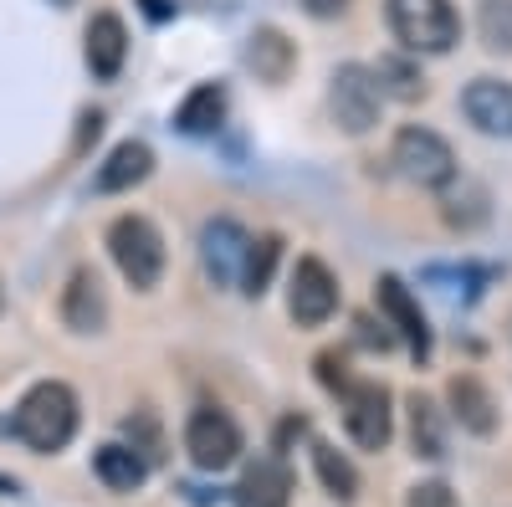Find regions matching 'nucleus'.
<instances>
[{
    "label": "nucleus",
    "mask_w": 512,
    "mask_h": 507,
    "mask_svg": "<svg viewBox=\"0 0 512 507\" xmlns=\"http://www.w3.org/2000/svg\"><path fill=\"white\" fill-rule=\"evenodd\" d=\"M144 6H149V16H169V6H159V0H144Z\"/></svg>",
    "instance_id": "nucleus-28"
},
{
    "label": "nucleus",
    "mask_w": 512,
    "mask_h": 507,
    "mask_svg": "<svg viewBox=\"0 0 512 507\" xmlns=\"http://www.w3.org/2000/svg\"><path fill=\"white\" fill-rule=\"evenodd\" d=\"M344 431L354 436V446L364 451H384L395 436V410H390V390L379 385V379H349L344 390Z\"/></svg>",
    "instance_id": "nucleus-5"
},
{
    "label": "nucleus",
    "mask_w": 512,
    "mask_h": 507,
    "mask_svg": "<svg viewBox=\"0 0 512 507\" xmlns=\"http://www.w3.org/2000/svg\"><path fill=\"white\" fill-rule=\"evenodd\" d=\"M374 287H379V313H384V323H390V328L405 338L415 359H431V323H425V313H420V303H415V292H410L395 272H384Z\"/></svg>",
    "instance_id": "nucleus-9"
},
{
    "label": "nucleus",
    "mask_w": 512,
    "mask_h": 507,
    "mask_svg": "<svg viewBox=\"0 0 512 507\" xmlns=\"http://www.w3.org/2000/svg\"><path fill=\"white\" fill-rule=\"evenodd\" d=\"M446 400H451V415L461 420V431H472V436L497 431V405H492V395L477 374H456L446 385Z\"/></svg>",
    "instance_id": "nucleus-16"
},
{
    "label": "nucleus",
    "mask_w": 512,
    "mask_h": 507,
    "mask_svg": "<svg viewBox=\"0 0 512 507\" xmlns=\"http://www.w3.org/2000/svg\"><path fill=\"white\" fill-rule=\"evenodd\" d=\"M390 159H395L400 175H405L410 185H420V190H441V185L456 180V154H451V144H446L441 134H431V129H420V123H405V129L395 134Z\"/></svg>",
    "instance_id": "nucleus-4"
},
{
    "label": "nucleus",
    "mask_w": 512,
    "mask_h": 507,
    "mask_svg": "<svg viewBox=\"0 0 512 507\" xmlns=\"http://www.w3.org/2000/svg\"><path fill=\"white\" fill-rule=\"evenodd\" d=\"M405 507H456V497L446 482H420V487H410Z\"/></svg>",
    "instance_id": "nucleus-25"
},
{
    "label": "nucleus",
    "mask_w": 512,
    "mask_h": 507,
    "mask_svg": "<svg viewBox=\"0 0 512 507\" xmlns=\"http://www.w3.org/2000/svg\"><path fill=\"white\" fill-rule=\"evenodd\" d=\"M277 262H282V236H256L246 246V262H241V282L236 287L246 292V298H262V292L272 287Z\"/></svg>",
    "instance_id": "nucleus-20"
},
{
    "label": "nucleus",
    "mask_w": 512,
    "mask_h": 507,
    "mask_svg": "<svg viewBox=\"0 0 512 507\" xmlns=\"http://www.w3.org/2000/svg\"><path fill=\"white\" fill-rule=\"evenodd\" d=\"M318 379H323V390H333V395H338V390H344L354 374H349L344 354H318Z\"/></svg>",
    "instance_id": "nucleus-26"
},
{
    "label": "nucleus",
    "mask_w": 512,
    "mask_h": 507,
    "mask_svg": "<svg viewBox=\"0 0 512 507\" xmlns=\"http://www.w3.org/2000/svg\"><path fill=\"white\" fill-rule=\"evenodd\" d=\"M93 472H98V482L108 487V492H139L144 487V477H149V461L134 451V446H98V456H93Z\"/></svg>",
    "instance_id": "nucleus-18"
},
{
    "label": "nucleus",
    "mask_w": 512,
    "mask_h": 507,
    "mask_svg": "<svg viewBox=\"0 0 512 507\" xmlns=\"http://www.w3.org/2000/svg\"><path fill=\"white\" fill-rule=\"evenodd\" d=\"M384 16L395 41L415 57H441L461 41V16L451 0H384Z\"/></svg>",
    "instance_id": "nucleus-2"
},
{
    "label": "nucleus",
    "mask_w": 512,
    "mask_h": 507,
    "mask_svg": "<svg viewBox=\"0 0 512 507\" xmlns=\"http://www.w3.org/2000/svg\"><path fill=\"white\" fill-rule=\"evenodd\" d=\"M246 246H251V236L231 216L205 221V231H200V262H205L210 282H216V287H236L241 282V262H246Z\"/></svg>",
    "instance_id": "nucleus-10"
},
{
    "label": "nucleus",
    "mask_w": 512,
    "mask_h": 507,
    "mask_svg": "<svg viewBox=\"0 0 512 507\" xmlns=\"http://www.w3.org/2000/svg\"><path fill=\"white\" fill-rule=\"evenodd\" d=\"M410 436H415V456H425V461H441L446 456L441 410L425 400V395H410Z\"/></svg>",
    "instance_id": "nucleus-22"
},
{
    "label": "nucleus",
    "mask_w": 512,
    "mask_h": 507,
    "mask_svg": "<svg viewBox=\"0 0 512 507\" xmlns=\"http://www.w3.org/2000/svg\"><path fill=\"white\" fill-rule=\"evenodd\" d=\"M313 467H318V482L328 487V497H338V502L359 497V472H354V461L344 451H333L328 441H318L313 446Z\"/></svg>",
    "instance_id": "nucleus-21"
},
{
    "label": "nucleus",
    "mask_w": 512,
    "mask_h": 507,
    "mask_svg": "<svg viewBox=\"0 0 512 507\" xmlns=\"http://www.w3.org/2000/svg\"><path fill=\"white\" fill-rule=\"evenodd\" d=\"M0 313H6V287H0Z\"/></svg>",
    "instance_id": "nucleus-30"
},
{
    "label": "nucleus",
    "mask_w": 512,
    "mask_h": 507,
    "mask_svg": "<svg viewBox=\"0 0 512 507\" xmlns=\"http://www.w3.org/2000/svg\"><path fill=\"white\" fill-rule=\"evenodd\" d=\"M103 318H108V303H103L98 272L77 267V272L67 277V287H62V323H67L72 333H98Z\"/></svg>",
    "instance_id": "nucleus-15"
},
{
    "label": "nucleus",
    "mask_w": 512,
    "mask_h": 507,
    "mask_svg": "<svg viewBox=\"0 0 512 507\" xmlns=\"http://www.w3.org/2000/svg\"><path fill=\"white\" fill-rule=\"evenodd\" d=\"M303 6H308V16H318V21H328V16H338V11H344V6H349V0H303Z\"/></svg>",
    "instance_id": "nucleus-27"
},
{
    "label": "nucleus",
    "mask_w": 512,
    "mask_h": 507,
    "mask_svg": "<svg viewBox=\"0 0 512 507\" xmlns=\"http://www.w3.org/2000/svg\"><path fill=\"white\" fill-rule=\"evenodd\" d=\"M57 6H72V0H57Z\"/></svg>",
    "instance_id": "nucleus-31"
},
{
    "label": "nucleus",
    "mask_w": 512,
    "mask_h": 507,
    "mask_svg": "<svg viewBox=\"0 0 512 507\" xmlns=\"http://www.w3.org/2000/svg\"><path fill=\"white\" fill-rule=\"evenodd\" d=\"M154 175V149L139 144V139H123L103 164H98V175H93V190L98 195H123V190H134Z\"/></svg>",
    "instance_id": "nucleus-14"
},
{
    "label": "nucleus",
    "mask_w": 512,
    "mask_h": 507,
    "mask_svg": "<svg viewBox=\"0 0 512 507\" xmlns=\"http://www.w3.org/2000/svg\"><path fill=\"white\" fill-rule=\"evenodd\" d=\"M0 492H16V482H11V477H0Z\"/></svg>",
    "instance_id": "nucleus-29"
},
{
    "label": "nucleus",
    "mask_w": 512,
    "mask_h": 507,
    "mask_svg": "<svg viewBox=\"0 0 512 507\" xmlns=\"http://www.w3.org/2000/svg\"><path fill=\"white\" fill-rule=\"evenodd\" d=\"M461 113L472 118L482 134L512 139V82H502V77H477V82H466Z\"/></svg>",
    "instance_id": "nucleus-11"
},
{
    "label": "nucleus",
    "mask_w": 512,
    "mask_h": 507,
    "mask_svg": "<svg viewBox=\"0 0 512 507\" xmlns=\"http://www.w3.org/2000/svg\"><path fill=\"white\" fill-rule=\"evenodd\" d=\"M11 431L41 451V456H57L72 436H77V395L62 385V379H41V385H31L16 405V420Z\"/></svg>",
    "instance_id": "nucleus-1"
},
{
    "label": "nucleus",
    "mask_w": 512,
    "mask_h": 507,
    "mask_svg": "<svg viewBox=\"0 0 512 507\" xmlns=\"http://www.w3.org/2000/svg\"><path fill=\"white\" fill-rule=\"evenodd\" d=\"M379 82H374V67H359V62H344L333 72V88H328V108H333V123L344 134H369L379 123Z\"/></svg>",
    "instance_id": "nucleus-6"
},
{
    "label": "nucleus",
    "mask_w": 512,
    "mask_h": 507,
    "mask_svg": "<svg viewBox=\"0 0 512 507\" xmlns=\"http://www.w3.org/2000/svg\"><path fill=\"white\" fill-rule=\"evenodd\" d=\"M374 82H379V93H390V98H400V103L425 98V77H420V67L405 62V57H379Z\"/></svg>",
    "instance_id": "nucleus-23"
},
{
    "label": "nucleus",
    "mask_w": 512,
    "mask_h": 507,
    "mask_svg": "<svg viewBox=\"0 0 512 507\" xmlns=\"http://www.w3.org/2000/svg\"><path fill=\"white\" fill-rule=\"evenodd\" d=\"M246 62H251V72L262 77V82H282L292 72V62H297V47L277 26H256L251 31V47H246Z\"/></svg>",
    "instance_id": "nucleus-19"
},
{
    "label": "nucleus",
    "mask_w": 512,
    "mask_h": 507,
    "mask_svg": "<svg viewBox=\"0 0 512 507\" xmlns=\"http://www.w3.org/2000/svg\"><path fill=\"white\" fill-rule=\"evenodd\" d=\"M82 57H88V72L98 82H113L128 62V26L113 11H98L88 21V47H82Z\"/></svg>",
    "instance_id": "nucleus-13"
},
{
    "label": "nucleus",
    "mask_w": 512,
    "mask_h": 507,
    "mask_svg": "<svg viewBox=\"0 0 512 507\" xmlns=\"http://www.w3.org/2000/svg\"><path fill=\"white\" fill-rule=\"evenodd\" d=\"M226 123V88L221 82H200V88L185 93V103L175 108V129L200 139V134H216Z\"/></svg>",
    "instance_id": "nucleus-17"
},
{
    "label": "nucleus",
    "mask_w": 512,
    "mask_h": 507,
    "mask_svg": "<svg viewBox=\"0 0 512 507\" xmlns=\"http://www.w3.org/2000/svg\"><path fill=\"white\" fill-rule=\"evenodd\" d=\"M236 507H287L292 502V472L282 456H256L236 482Z\"/></svg>",
    "instance_id": "nucleus-12"
},
{
    "label": "nucleus",
    "mask_w": 512,
    "mask_h": 507,
    "mask_svg": "<svg viewBox=\"0 0 512 507\" xmlns=\"http://www.w3.org/2000/svg\"><path fill=\"white\" fill-rule=\"evenodd\" d=\"M477 31L487 41V52H512V0H482Z\"/></svg>",
    "instance_id": "nucleus-24"
},
{
    "label": "nucleus",
    "mask_w": 512,
    "mask_h": 507,
    "mask_svg": "<svg viewBox=\"0 0 512 507\" xmlns=\"http://www.w3.org/2000/svg\"><path fill=\"white\" fill-rule=\"evenodd\" d=\"M185 451L200 472H226L231 461L241 456V426L216 410V405H200L190 420H185Z\"/></svg>",
    "instance_id": "nucleus-7"
},
{
    "label": "nucleus",
    "mask_w": 512,
    "mask_h": 507,
    "mask_svg": "<svg viewBox=\"0 0 512 507\" xmlns=\"http://www.w3.org/2000/svg\"><path fill=\"white\" fill-rule=\"evenodd\" d=\"M108 251H113V262H118L128 287H139V292L159 287V277H164V236L154 231L149 216H118L108 226Z\"/></svg>",
    "instance_id": "nucleus-3"
},
{
    "label": "nucleus",
    "mask_w": 512,
    "mask_h": 507,
    "mask_svg": "<svg viewBox=\"0 0 512 507\" xmlns=\"http://www.w3.org/2000/svg\"><path fill=\"white\" fill-rule=\"evenodd\" d=\"M287 313L297 328H323L338 313V277L328 272V262L303 257L292 267V287H287Z\"/></svg>",
    "instance_id": "nucleus-8"
}]
</instances>
